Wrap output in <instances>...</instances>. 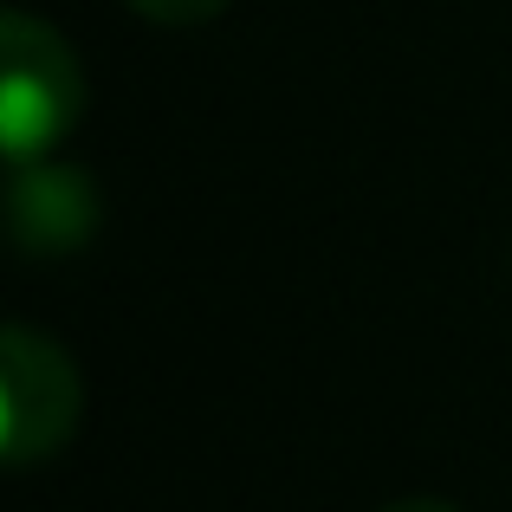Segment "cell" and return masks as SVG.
Here are the masks:
<instances>
[{
	"mask_svg": "<svg viewBox=\"0 0 512 512\" xmlns=\"http://www.w3.org/2000/svg\"><path fill=\"white\" fill-rule=\"evenodd\" d=\"M7 227H13V247L33 253V260H59V253H78L98 227V188L91 175L52 163H20L7 188Z\"/></svg>",
	"mask_w": 512,
	"mask_h": 512,
	"instance_id": "cell-3",
	"label": "cell"
},
{
	"mask_svg": "<svg viewBox=\"0 0 512 512\" xmlns=\"http://www.w3.org/2000/svg\"><path fill=\"white\" fill-rule=\"evenodd\" d=\"M383 512H461V506H448V500H396V506H383Z\"/></svg>",
	"mask_w": 512,
	"mask_h": 512,
	"instance_id": "cell-5",
	"label": "cell"
},
{
	"mask_svg": "<svg viewBox=\"0 0 512 512\" xmlns=\"http://www.w3.org/2000/svg\"><path fill=\"white\" fill-rule=\"evenodd\" d=\"M85 415V383H78L65 344H52L33 325L0 331V454L7 467H39L72 441Z\"/></svg>",
	"mask_w": 512,
	"mask_h": 512,
	"instance_id": "cell-2",
	"label": "cell"
},
{
	"mask_svg": "<svg viewBox=\"0 0 512 512\" xmlns=\"http://www.w3.org/2000/svg\"><path fill=\"white\" fill-rule=\"evenodd\" d=\"M130 13H143V20H156V26H201V20H214V13H227L234 0H124Z\"/></svg>",
	"mask_w": 512,
	"mask_h": 512,
	"instance_id": "cell-4",
	"label": "cell"
},
{
	"mask_svg": "<svg viewBox=\"0 0 512 512\" xmlns=\"http://www.w3.org/2000/svg\"><path fill=\"white\" fill-rule=\"evenodd\" d=\"M85 117V65L59 26L33 13H0V150L7 163L52 156Z\"/></svg>",
	"mask_w": 512,
	"mask_h": 512,
	"instance_id": "cell-1",
	"label": "cell"
}]
</instances>
